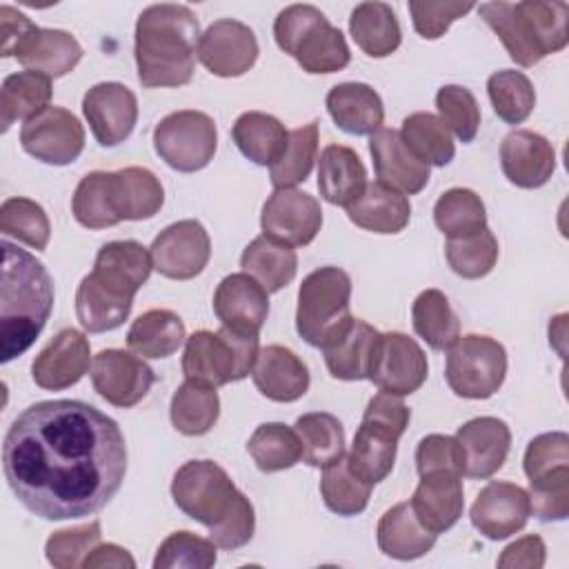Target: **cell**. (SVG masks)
<instances>
[{
    "label": "cell",
    "mask_w": 569,
    "mask_h": 569,
    "mask_svg": "<svg viewBox=\"0 0 569 569\" xmlns=\"http://www.w3.org/2000/svg\"><path fill=\"white\" fill-rule=\"evenodd\" d=\"M436 227L451 238H462L487 227V211L480 196L465 187L445 191L433 207Z\"/></svg>",
    "instance_id": "48"
},
{
    "label": "cell",
    "mask_w": 569,
    "mask_h": 569,
    "mask_svg": "<svg viewBox=\"0 0 569 569\" xmlns=\"http://www.w3.org/2000/svg\"><path fill=\"white\" fill-rule=\"evenodd\" d=\"M33 27V22L18 9L2 4L0 7V56L9 58L18 40Z\"/></svg>",
    "instance_id": "61"
},
{
    "label": "cell",
    "mask_w": 569,
    "mask_h": 569,
    "mask_svg": "<svg viewBox=\"0 0 569 569\" xmlns=\"http://www.w3.org/2000/svg\"><path fill=\"white\" fill-rule=\"evenodd\" d=\"M411 420L409 407L391 393H376L362 413V422L353 436L347 456L356 476L369 485L382 482L396 462L398 440Z\"/></svg>",
    "instance_id": "7"
},
{
    "label": "cell",
    "mask_w": 569,
    "mask_h": 569,
    "mask_svg": "<svg viewBox=\"0 0 569 569\" xmlns=\"http://www.w3.org/2000/svg\"><path fill=\"white\" fill-rule=\"evenodd\" d=\"M456 440L462 451V476L473 480L491 478L502 469L509 449L511 431L505 420L493 416H480L458 427Z\"/></svg>",
    "instance_id": "21"
},
{
    "label": "cell",
    "mask_w": 569,
    "mask_h": 569,
    "mask_svg": "<svg viewBox=\"0 0 569 569\" xmlns=\"http://www.w3.org/2000/svg\"><path fill=\"white\" fill-rule=\"evenodd\" d=\"M231 138L244 158L260 167H271L282 156L289 142V131L269 113L244 111L233 122Z\"/></svg>",
    "instance_id": "34"
},
{
    "label": "cell",
    "mask_w": 569,
    "mask_h": 569,
    "mask_svg": "<svg viewBox=\"0 0 569 569\" xmlns=\"http://www.w3.org/2000/svg\"><path fill=\"white\" fill-rule=\"evenodd\" d=\"M380 340V331L369 322L353 318L349 329L329 347H325V362L338 380H365Z\"/></svg>",
    "instance_id": "33"
},
{
    "label": "cell",
    "mask_w": 569,
    "mask_h": 569,
    "mask_svg": "<svg viewBox=\"0 0 569 569\" xmlns=\"http://www.w3.org/2000/svg\"><path fill=\"white\" fill-rule=\"evenodd\" d=\"M427 356L413 338L400 331L380 333L367 380L380 391L402 398L418 391L427 380Z\"/></svg>",
    "instance_id": "13"
},
{
    "label": "cell",
    "mask_w": 569,
    "mask_h": 569,
    "mask_svg": "<svg viewBox=\"0 0 569 569\" xmlns=\"http://www.w3.org/2000/svg\"><path fill=\"white\" fill-rule=\"evenodd\" d=\"M416 469L420 476L431 471H456L462 476V451L456 436H425L416 447Z\"/></svg>",
    "instance_id": "59"
},
{
    "label": "cell",
    "mask_w": 569,
    "mask_h": 569,
    "mask_svg": "<svg viewBox=\"0 0 569 569\" xmlns=\"http://www.w3.org/2000/svg\"><path fill=\"white\" fill-rule=\"evenodd\" d=\"M260 227L264 236L289 247L309 244L322 227L320 202L300 189H276L262 204Z\"/></svg>",
    "instance_id": "15"
},
{
    "label": "cell",
    "mask_w": 569,
    "mask_h": 569,
    "mask_svg": "<svg viewBox=\"0 0 569 569\" xmlns=\"http://www.w3.org/2000/svg\"><path fill=\"white\" fill-rule=\"evenodd\" d=\"M531 516L529 493L502 480H491L471 505V525L489 540H505L525 529Z\"/></svg>",
    "instance_id": "19"
},
{
    "label": "cell",
    "mask_w": 569,
    "mask_h": 569,
    "mask_svg": "<svg viewBox=\"0 0 569 569\" xmlns=\"http://www.w3.org/2000/svg\"><path fill=\"white\" fill-rule=\"evenodd\" d=\"M445 256L453 273L467 280H476L487 276L496 267L498 240L489 231V227H485L476 233L447 240Z\"/></svg>",
    "instance_id": "51"
},
{
    "label": "cell",
    "mask_w": 569,
    "mask_h": 569,
    "mask_svg": "<svg viewBox=\"0 0 569 569\" xmlns=\"http://www.w3.org/2000/svg\"><path fill=\"white\" fill-rule=\"evenodd\" d=\"M82 113L102 147L124 142L138 122V100L120 82H98L82 98Z\"/></svg>",
    "instance_id": "18"
},
{
    "label": "cell",
    "mask_w": 569,
    "mask_h": 569,
    "mask_svg": "<svg viewBox=\"0 0 569 569\" xmlns=\"http://www.w3.org/2000/svg\"><path fill=\"white\" fill-rule=\"evenodd\" d=\"M0 231L36 251L47 249L51 227L44 209L29 198H7L0 207Z\"/></svg>",
    "instance_id": "52"
},
{
    "label": "cell",
    "mask_w": 569,
    "mask_h": 569,
    "mask_svg": "<svg viewBox=\"0 0 569 569\" xmlns=\"http://www.w3.org/2000/svg\"><path fill=\"white\" fill-rule=\"evenodd\" d=\"M353 42L371 58L391 56L402 40L398 18L385 2H360L349 18Z\"/></svg>",
    "instance_id": "38"
},
{
    "label": "cell",
    "mask_w": 569,
    "mask_h": 569,
    "mask_svg": "<svg viewBox=\"0 0 569 569\" xmlns=\"http://www.w3.org/2000/svg\"><path fill=\"white\" fill-rule=\"evenodd\" d=\"M20 144L36 160L64 167L82 153L84 129L71 111L62 107H47L24 120L20 129Z\"/></svg>",
    "instance_id": "12"
},
{
    "label": "cell",
    "mask_w": 569,
    "mask_h": 569,
    "mask_svg": "<svg viewBox=\"0 0 569 569\" xmlns=\"http://www.w3.org/2000/svg\"><path fill=\"white\" fill-rule=\"evenodd\" d=\"M447 351L445 378L456 396L485 400L502 387L507 376V351L498 340L469 333L458 338Z\"/></svg>",
    "instance_id": "10"
},
{
    "label": "cell",
    "mask_w": 569,
    "mask_h": 569,
    "mask_svg": "<svg viewBox=\"0 0 569 569\" xmlns=\"http://www.w3.org/2000/svg\"><path fill=\"white\" fill-rule=\"evenodd\" d=\"M171 425L184 436H204L218 422L220 398L216 387L184 380L171 396Z\"/></svg>",
    "instance_id": "40"
},
{
    "label": "cell",
    "mask_w": 569,
    "mask_h": 569,
    "mask_svg": "<svg viewBox=\"0 0 569 569\" xmlns=\"http://www.w3.org/2000/svg\"><path fill=\"white\" fill-rule=\"evenodd\" d=\"M438 118L460 142H471L480 129V107L476 96L460 84H445L436 93Z\"/></svg>",
    "instance_id": "54"
},
{
    "label": "cell",
    "mask_w": 569,
    "mask_h": 569,
    "mask_svg": "<svg viewBox=\"0 0 569 569\" xmlns=\"http://www.w3.org/2000/svg\"><path fill=\"white\" fill-rule=\"evenodd\" d=\"M247 451L260 471L273 473L300 462L302 442L296 429L282 422H264L251 433Z\"/></svg>",
    "instance_id": "47"
},
{
    "label": "cell",
    "mask_w": 569,
    "mask_h": 569,
    "mask_svg": "<svg viewBox=\"0 0 569 569\" xmlns=\"http://www.w3.org/2000/svg\"><path fill=\"white\" fill-rule=\"evenodd\" d=\"M400 138L429 167H445L456 156L451 131L438 116L429 111H416L407 116L402 120Z\"/></svg>",
    "instance_id": "45"
},
{
    "label": "cell",
    "mask_w": 569,
    "mask_h": 569,
    "mask_svg": "<svg viewBox=\"0 0 569 569\" xmlns=\"http://www.w3.org/2000/svg\"><path fill=\"white\" fill-rule=\"evenodd\" d=\"M473 7H476L473 2H418V0H411L409 13H411L413 29L425 40H436V38L445 36V31L451 27V22H456L458 18L469 13Z\"/></svg>",
    "instance_id": "58"
},
{
    "label": "cell",
    "mask_w": 569,
    "mask_h": 569,
    "mask_svg": "<svg viewBox=\"0 0 569 569\" xmlns=\"http://www.w3.org/2000/svg\"><path fill=\"white\" fill-rule=\"evenodd\" d=\"M327 111L331 120L351 136H371L385 122L378 91L365 82H342L329 89Z\"/></svg>",
    "instance_id": "29"
},
{
    "label": "cell",
    "mask_w": 569,
    "mask_h": 569,
    "mask_svg": "<svg viewBox=\"0 0 569 569\" xmlns=\"http://www.w3.org/2000/svg\"><path fill=\"white\" fill-rule=\"evenodd\" d=\"M11 56L27 69L47 78L67 76L82 58L80 42L62 29L31 27L13 47Z\"/></svg>",
    "instance_id": "26"
},
{
    "label": "cell",
    "mask_w": 569,
    "mask_h": 569,
    "mask_svg": "<svg viewBox=\"0 0 569 569\" xmlns=\"http://www.w3.org/2000/svg\"><path fill=\"white\" fill-rule=\"evenodd\" d=\"M258 333H244L229 327L220 331L200 329L187 338L182 373L187 380L222 387L247 378L258 356Z\"/></svg>",
    "instance_id": "9"
},
{
    "label": "cell",
    "mask_w": 569,
    "mask_h": 569,
    "mask_svg": "<svg viewBox=\"0 0 569 569\" xmlns=\"http://www.w3.org/2000/svg\"><path fill=\"white\" fill-rule=\"evenodd\" d=\"M213 313L222 327L260 333L269 316V293L249 273H231L216 287Z\"/></svg>",
    "instance_id": "23"
},
{
    "label": "cell",
    "mask_w": 569,
    "mask_h": 569,
    "mask_svg": "<svg viewBox=\"0 0 569 569\" xmlns=\"http://www.w3.org/2000/svg\"><path fill=\"white\" fill-rule=\"evenodd\" d=\"M153 269L151 253L136 240H113L100 247L93 271L111 284L136 296Z\"/></svg>",
    "instance_id": "36"
},
{
    "label": "cell",
    "mask_w": 569,
    "mask_h": 569,
    "mask_svg": "<svg viewBox=\"0 0 569 569\" xmlns=\"http://www.w3.org/2000/svg\"><path fill=\"white\" fill-rule=\"evenodd\" d=\"M171 496L184 516L209 529L216 547L233 551L253 538V505L218 462H184L171 480Z\"/></svg>",
    "instance_id": "2"
},
{
    "label": "cell",
    "mask_w": 569,
    "mask_h": 569,
    "mask_svg": "<svg viewBox=\"0 0 569 569\" xmlns=\"http://www.w3.org/2000/svg\"><path fill=\"white\" fill-rule=\"evenodd\" d=\"M100 538H102V529L98 520H91L80 527L60 529L47 538L44 556L49 565L58 569L82 567L84 558L93 551L96 545H100Z\"/></svg>",
    "instance_id": "55"
},
{
    "label": "cell",
    "mask_w": 569,
    "mask_h": 569,
    "mask_svg": "<svg viewBox=\"0 0 569 569\" xmlns=\"http://www.w3.org/2000/svg\"><path fill=\"white\" fill-rule=\"evenodd\" d=\"M413 331L433 349L447 351L460 338V320L440 289H425L411 307Z\"/></svg>",
    "instance_id": "42"
},
{
    "label": "cell",
    "mask_w": 569,
    "mask_h": 569,
    "mask_svg": "<svg viewBox=\"0 0 569 569\" xmlns=\"http://www.w3.org/2000/svg\"><path fill=\"white\" fill-rule=\"evenodd\" d=\"M478 13L500 38L509 58L520 67H533L569 42V4L560 0L482 2Z\"/></svg>",
    "instance_id": "5"
},
{
    "label": "cell",
    "mask_w": 569,
    "mask_h": 569,
    "mask_svg": "<svg viewBox=\"0 0 569 569\" xmlns=\"http://www.w3.org/2000/svg\"><path fill=\"white\" fill-rule=\"evenodd\" d=\"M522 467L529 480L547 476L558 467H569V436L565 431H549L536 436L527 445Z\"/></svg>",
    "instance_id": "57"
},
{
    "label": "cell",
    "mask_w": 569,
    "mask_h": 569,
    "mask_svg": "<svg viewBox=\"0 0 569 569\" xmlns=\"http://www.w3.org/2000/svg\"><path fill=\"white\" fill-rule=\"evenodd\" d=\"M153 149L176 171H200L213 160L218 149L216 122L196 109L173 111L153 129Z\"/></svg>",
    "instance_id": "11"
},
{
    "label": "cell",
    "mask_w": 569,
    "mask_h": 569,
    "mask_svg": "<svg viewBox=\"0 0 569 569\" xmlns=\"http://www.w3.org/2000/svg\"><path fill=\"white\" fill-rule=\"evenodd\" d=\"M71 211L87 229H107L122 222L116 200V171L87 173L73 191Z\"/></svg>",
    "instance_id": "39"
},
{
    "label": "cell",
    "mask_w": 569,
    "mask_h": 569,
    "mask_svg": "<svg viewBox=\"0 0 569 569\" xmlns=\"http://www.w3.org/2000/svg\"><path fill=\"white\" fill-rule=\"evenodd\" d=\"M369 153L382 184L400 193H418L427 187L431 169L405 144L400 131L380 127L369 136Z\"/></svg>",
    "instance_id": "22"
},
{
    "label": "cell",
    "mask_w": 569,
    "mask_h": 569,
    "mask_svg": "<svg viewBox=\"0 0 569 569\" xmlns=\"http://www.w3.org/2000/svg\"><path fill=\"white\" fill-rule=\"evenodd\" d=\"M378 547L396 560H416L431 551L436 533L425 529L409 502H398L387 509L378 522Z\"/></svg>",
    "instance_id": "32"
},
{
    "label": "cell",
    "mask_w": 569,
    "mask_h": 569,
    "mask_svg": "<svg viewBox=\"0 0 569 569\" xmlns=\"http://www.w3.org/2000/svg\"><path fill=\"white\" fill-rule=\"evenodd\" d=\"M2 471L42 520L100 511L122 487L127 442L113 418L82 400L29 405L7 429Z\"/></svg>",
    "instance_id": "1"
},
{
    "label": "cell",
    "mask_w": 569,
    "mask_h": 569,
    "mask_svg": "<svg viewBox=\"0 0 569 569\" xmlns=\"http://www.w3.org/2000/svg\"><path fill=\"white\" fill-rule=\"evenodd\" d=\"M116 200L122 220H147L160 211L164 189L153 171L127 167L116 171Z\"/></svg>",
    "instance_id": "43"
},
{
    "label": "cell",
    "mask_w": 569,
    "mask_h": 569,
    "mask_svg": "<svg viewBox=\"0 0 569 569\" xmlns=\"http://www.w3.org/2000/svg\"><path fill=\"white\" fill-rule=\"evenodd\" d=\"M53 309V280L29 251L2 242L0 360L22 356L44 329Z\"/></svg>",
    "instance_id": "4"
},
{
    "label": "cell",
    "mask_w": 569,
    "mask_h": 569,
    "mask_svg": "<svg viewBox=\"0 0 569 569\" xmlns=\"http://www.w3.org/2000/svg\"><path fill=\"white\" fill-rule=\"evenodd\" d=\"M256 33L240 20L211 22L198 40V60L220 78H238L258 60Z\"/></svg>",
    "instance_id": "17"
},
{
    "label": "cell",
    "mask_w": 569,
    "mask_h": 569,
    "mask_svg": "<svg viewBox=\"0 0 569 569\" xmlns=\"http://www.w3.org/2000/svg\"><path fill=\"white\" fill-rule=\"evenodd\" d=\"M318 158V120H311L309 124H302L293 131H289V142L278 158L269 167L271 184L276 189H291L298 182H305L313 169V162Z\"/></svg>",
    "instance_id": "50"
},
{
    "label": "cell",
    "mask_w": 569,
    "mask_h": 569,
    "mask_svg": "<svg viewBox=\"0 0 569 569\" xmlns=\"http://www.w3.org/2000/svg\"><path fill=\"white\" fill-rule=\"evenodd\" d=\"M240 267L244 273L258 280L267 289V293H276L296 278L298 256L289 244L262 233L244 247L240 256Z\"/></svg>",
    "instance_id": "35"
},
{
    "label": "cell",
    "mask_w": 569,
    "mask_h": 569,
    "mask_svg": "<svg viewBox=\"0 0 569 569\" xmlns=\"http://www.w3.org/2000/svg\"><path fill=\"white\" fill-rule=\"evenodd\" d=\"M91 365V347L82 331L62 329L36 356L31 378L47 391H62L82 380Z\"/></svg>",
    "instance_id": "20"
},
{
    "label": "cell",
    "mask_w": 569,
    "mask_h": 569,
    "mask_svg": "<svg viewBox=\"0 0 569 569\" xmlns=\"http://www.w3.org/2000/svg\"><path fill=\"white\" fill-rule=\"evenodd\" d=\"M184 338V322L171 309H149L138 316L127 331L129 349L142 358H169Z\"/></svg>",
    "instance_id": "37"
},
{
    "label": "cell",
    "mask_w": 569,
    "mask_h": 569,
    "mask_svg": "<svg viewBox=\"0 0 569 569\" xmlns=\"http://www.w3.org/2000/svg\"><path fill=\"white\" fill-rule=\"evenodd\" d=\"M251 378L256 389L273 402H293L309 389L307 365L282 345H267L258 351Z\"/></svg>",
    "instance_id": "27"
},
{
    "label": "cell",
    "mask_w": 569,
    "mask_h": 569,
    "mask_svg": "<svg viewBox=\"0 0 569 569\" xmlns=\"http://www.w3.org/2000/svg\"><path fill=\"white\" fill-rule=\"evenodd\" d=\"M51 78L38 71H18L4 78L0 91V124L7 131L16 120H29L51 100Z\"/></svg>",
    "instance_id": "41"
},
{
    "label": "cell",
    "mask_w": 569,
    "mask_h": 569,
    "mask_svg": "<svg viewBox=\"0 0 569 569\" xmlns=\"http://www.w3.org/2000/svg\"><path fill=\"white\" fill-rule=\"evenodd\" d=\"M545 558H547V549H545L542 538L536 533H529L502 549V553L498 558V567H502V569H518V567L540 569V567H545Z\"/></svg>",
    "instance_id": "60"
},
{
    "label": "cell",
    "mask_w": 569,
    "mask_h": 569,
    "mask_svg": "<svg viewBox=\"0 0 569 569\" xmlns=\"http://www.w3.org/2000/svg\"><path fill=\"white\" fill-rule=\"evenodd\" d=\"M529 505L538 520L558 522L569 516V467L529 480Z\"/></svg>",
    "instance_id": "56"
},
{
    "label": "cell",
    "mask_w": 569,
    "mask_h": 569,
    "mask_svg": "<svg viewBox=\"0 0 569 569\" xmlns=\"http://www.w3.org/2000/svg\"><path fill=\"white\" fill-rule=\"evenodd\" d=\"M293 429L302 442V460L311 467H327L345 456V429L342 422L327 413L313 411L296 420Z\"/></svg>",
    "instance_id": "46"
},
{
    "label": "cell",
    "mask_w": 569,
    "mask_h": 569,
    "mask_svg": "<svg viewBox=\"0 0 569 569\" xmlns=\"http://www.w3.org/2000/svg\"><path fill=\"white\" fill-rule=\"evenodd\" d=\"M351 278L338 267L311 271L298 289L296 329L300 338L318 349L336 342L353 322L349 311Z\"/></svg>",
    "instance_id": "8"
},
{
    "label": "cell",
    "mask_w": 569,
    "mask_h": 569,
    "mask_svg": "<svg viewBox=\"0 0 569 569\" xmlns=\"http://www.w3.org/2000/svg\"><path fill=\"white\" fill-rule=\"evenodd\" d=\"M349 220L373 233H400L411 218V204L405 193L382 184L367 182L362 196L347 207Z\"/></svg>",
    "instance_id": "31"
},
{
    "label": "cell",
    "mask_w": 569,
    "mask_h": 569,
    "mask_svg": "<svg viewBox=\"0 0 569 569\" xmlns=\"http://www.w3.org/2000/svg\"><path fill=\"white\" fill-rule=\"evenodd\" d=\"M487 93L496 116L507 124L525 122L536 107V89L531 80L516 69H500L489 76Z\"/></svg>",
    "instance_id": "49"
},
{
    "label": "cell",
    "mask_w": 569,
    "mask_h": 569,
    "mask_svg": "<svg viewBox=\"0 0 569 569\" xmlns=\"http://www.w3.org/2000/svg\"><path fill=\"white\" fill-rule=\"evenodd\" d=\"M153 269L171 280H191L202 273L211 256V240L198 220H180L162 229L149 247Z\"/></svg>",
    "instance_id": "14"
},
{
    "label": "cell",
    "mask_w": 569,
    "mask_h": 569,
    "mask_svg": "<svg viewBox=\"0 0 569 569\" xmlns=\"http://www.w3.org/2000/svg\"><path fill=\"white\" fill-rule=\"evenodd\" d=\"M200 22L184 4H151L136 22L138 80L147 89L182 87L191 82Z\"/></svg>",
    "instance_id": "3"
},
{
    "label": "cell",
    "mask_w": 569,
    "mask_h": 569,
    "mask_svg": "<svg viewBox=\"0 0 569 569\" xmlns=\"http://www.w3.org/2000/svg\"><path fill=\"white\" fill-rule=\"evenodd\" d=\"M371 487L367 480L353 473L347 456H340L331 465L322 467L320 496L329 511L338 516H358L367 509L371 498Z\"/></svg>",
    "instance_id": "44"
},
{
    "label": "cell",
    "mask_w": 569,
    "mask_h": 569,
    "mask_svg": "<svg viewBox=\"0 0 569 569\" xmlns=\"http://www.w3.org/2000/svg\"><path fill=\"white\" fill-rule=\"evenodd\" d=\"M367 187V169L358 153L345 144H329L318 160V189L320 196L336 204H353Z\"/></svg>",
    "instance_id": "30"
},
{
    "label": "cell",
    "mask_w": 569,
    "mask_h": 569,
    "mask_svg": "<svg viewBox=\"0 0 569 569\" xmlns=\"http://www.w3.org/2000/svg\"><path fill=\"white\" fill-rule=\"evenodd\" d=\"M91 382L109 405L136 407L156 382L153 369L124 349H102L91 365Z\"/></svg>",
    "instance_id": "16"
},
{
    "label": "cell",
    "mask_w": 569,
    "mask_h": 569,
    "mask_svg": "<svg viewBox=\"0 0 569 569\" xmlns=\"http://www.w3.org/2000/svg\"><path fill=\"white\" fill-rule=\"evenodd\" d=\"M273 38L307 73H333L351 60L342 31L313 4L284 7L273 22Z\"/></svg>",
    "instance_id": "6"
},
{
    "label": "cell",
    "mask_w": 569,
    "mask_h": 569,
    "mask_svg": "<svg viewBox=\"0 0 569 569\" xmlns=\"http://www.w3.org/2000/svg\"><path fill=\"white\" fill-rule=\"evenodd\" d=\"M216 545L191 531L169 533L153 558V569H209L216 565Z\"/></svg>",
    "instance_id": "53"
},
{
    "label": "cell",
    "mask_w": 569,
    "mask_h": 569,
    "mask_svg": "<svg viewBox=\"0 0 569 569\" xmlns=\"http://www.w3.org/2000/svg\"><path fill=\"white\" fill-rule=\"evenodd\" d=\"M500 164L507 180L520 189L542 187L556 171L551 142L529 129H516L500 144Z\"/></svg>",
    "instance_id": "24"
},
{
    "label": "cell",
    "mask_w": 569,
    "mask_h": 569,
    "mask_svg": "<svg viewBox=\"0 0 569 569\" xmlns=\"http://www.w3.org/2000/svg\"><path fill=\"white\" fill-rule=\"evenodd\" d=\"M133 296L107 282L96 271L84 276L76 291V316L84 331L102 333L118 329L131 313Z\"/></svg>",
    "instance_id": "28"
},
{
    "label": "cell",
    "mask_w": 569,
    "mask_h": 569,
    "mask_svg": "<svg viewBox=\"0 0 569 569\" xmlns=\"http://www.w3.org/2000/svg\"><path fill=\"white\" fill-rule=\"evenodd\" d=\"M84 569H104V567H113V569H133L136 560L133 556L122 549L120 545L107 542V545H96L93 551L84 558L82 562Z\"/></svg>",
    "instance_id": "62"
},
{
    "label": "cell",
    "mask_w": 569,
    "mask_h": 569,
    "mask_svg": "<svg viewBox=\"0 0 569 569\" xmlns=\"http://www.w3.org/2000/svg\"><path fill=\"white\" fill-rule=\"evenodd\" d=\"M460 478L456 471L425 473L409 500L420 525L436 536L449 531L462 516L465 498Z\"/></svg>",
    "instance_id": "25"
}]
</instances>
